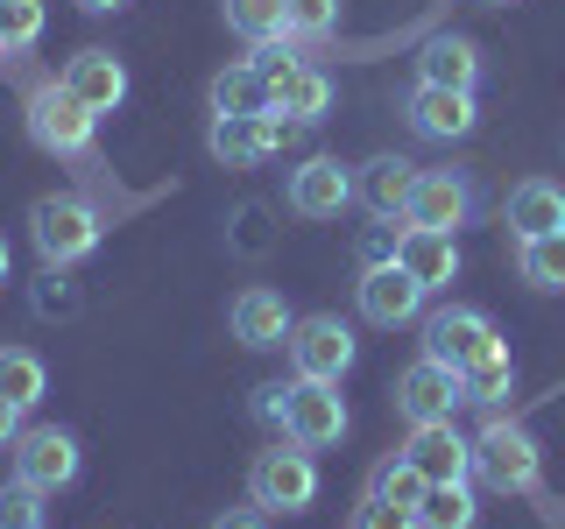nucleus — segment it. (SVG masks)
<instances>
[{
    "label": "nucleus",
    "mask_w": 565,
    "mask_h": 529,
    "mask_svg": "<svg viewBox=\"0 0 565 529\" xmlns=\"http://www.w3.org/2000/svg\"><path fill=\"white\" fill-rule=\"evenodd\" d=\"M29 240H35V255H43L50 269L85 261V255L99 247V212H93V198H78V191L35 198V205H29Z\"/></svg>",
    "instance_id": "1"
},
{
    "label": "nucleus",
    "mask_w": 565,
    "mask_h": 529,
    "mask_svg": "<svg viewBox=\"0 0 565 529\" xmlns=\"http://www.w3.org/2000/svg\"><path fill=\"white\" fill-rule=\"evenodd\" d=\"M247 501H255L262 516H305L318 501V458L305 445L255 452V466H247Z\"/></svg>",
    "instance_id": "2"
},
{
    "label": "nucleus",
    "mask_w": 565,
    "mask_h": 529,
    "mask_svg": "<svg viewBox=\"0 0 565 529\" xmlns=\"http://www.w3.org/2000/svg\"><path fill=\"white\" fill-rule=\"evenodd\" d=\"M537 473H544V452H537V438H530L523 423L494 417L488 431L473 438V481H488L494 494H530Z\"/></svg>",
    "instance_id": "3"
},
{
    "label": "nucleus",
    "mask_w": 565,
    "mask_h": 529,
    "mask_svg": "<svg viewBox=\"0 0 565 529\" xmlns=\"http://www.w3.org/2000/svg\"><path fill=\"white\" fill-rule=\"evenodd\" d=\"M93 128H99V114L85 99H71L64 78H50V85H35V93H29V141H35V149L85 155V149H93Z\"/></svg>",
    "instance_id": "4"
},
{
    "label": "nucleus",
    "mask_w": 565,
    "mask_h": 529,
    "mask_svg": "<svg viewBox=\"0 0 565 529\" xmlns=\"http://www.w3.org/2000/svg\"><path fill=\"white\" fill-rule=\"evenodd\" d=\"M459 402H467V381H459V367L431 360V353H417V360L396 375V410L411 417V423H452Z\"/></svg>",
    "instance_id": "5"
},
{
    "label": "nucleus",
    "mask_w": 565,
    "mask_h": 529,
    "mask_svg": "<svg viewBox=\"0 0 565 529\" xmlns=\"http://www.w3.org/2000/svg\"><path fill=\"white\" fill-rule=\"evenodd\" d=\"M282 438L305 452H326L347 438V402L340 381H290V410H282Z\"/></svg>",
    "instance_id": "6"
},
{
    "label": "nucleus",
    "mask_w": 565,
    "mask_h": 529,
    "mask_svg": "<svg viewBox=\"0 0 565 529\" xmlns=\"http://www.w3.org/2000/svg\"><path fill=\"white\" fill-rule=\"evenodd\" d=\"M481 212V191H473L467 170H417L411 191V226H431V234H459Z\"/></svg>",
    "instance_id": "7"
},
{
    "label": "nucleus",
    "mask_w": 565,
    "mask_h": 529,
    "mask_svg": "<svg viewBox=\"0 0 565 529\" xmlns=\"http://www.w3.org/2000/svg\"><path fill=\"white\" fill-rule=\"evenodd\" d=\"M290 367H297V381H340L353 367V332L332 311L297 317L290 325Z\"/></svg>",
    "instance_id": "8"
},
{
    "label": "nucleus",
    "mask_w": 565,
    "mask_h": 529,
    "mask_svg": "<svg viewBox=\"0 0 565 529\" xmlns=\"http://www.w3.org/2000/svg\"><path fill=\"white\" fill-rule=\"evenodd\" d=\"M14 481H29V487H43V494H57L78 481V438L71 431H22L14 438Z\"/></svg>",
    "instance_id": "9"
},
{
    "label": "nucleus",
    "mask_w": 565,
    "mask_h": 529,
    "mask_svg": "<svg viewBox=\"0 0 565 529\" xmlns=\"http://www.w3.org/2000/svg\"><path fill=\"white\" fill-rule=\"evenodd\" d=\"M282 134H290V120L282 114H212V155H220L226 170H247L262 163L269 149H282Z\"/></svg>",
    "instance_id": "10"
},
{
    "label": "nucleus",
    "mask_w": 565,
    "mask_h": 529,
    "mask_svg": "<svg viewBox=\"0 0 565 529\" xmlns=\"http://www.w3.org/2000/svg\"><path fill=\"white\" fill-rule=\"evenodd\" d=\"M424 296H431V290H424L403 261H375V269L361 276V317H367V325H388V332L411 325V317L424 311Z\"/></svg>",
    "instance_id": "11"
},
{
    "label": "nucleus",
    "mask_w": 565,
    "mask_h": 529,
    "mask_svg": "<svg viewBox=\"0 0 565 529\" xmlns=\"http://www.w3.org/2000/svg\"><path fill=\"white\" fill-rule=\"evenodd\" d=\"M411 191H417V163H403V155H375V163L353 170V205L382 226L411 219Z\"/></svg>",
    "instance_id": "12"
},
{
    "label": "nucleus",
    "mask_w": 565,
    "mask_h": 529,
    "mask_svg": "<svg viewBox=\"0 0 565 529\" xmlns=\"http://www.w3.org/2000/svg\"><path fill=\"white\" fill-rule=\"evenodd\" d=\"M347 205H353V170L340 155H311V163L290 176V212L297 219H340Z\"/></svg>",
    "instance_id": "13"
},
{
    "label": "nucleus",
    "mask_w": 565,
    "mask_h": 529,
    "mask_svg": "<svg viewBox=\"0 0 565 529\" xmlns=\"http://www.w3.org/2000/svg\"><path fill=\"white\" fill-rule=\"evenodd\" d=\"M488 346H494V325H488L481 311H467V304L438 311L431 325H424V353H431V360H446V367H459V375H467Z\"/></svg>",
    "instance_id": "14"
},
{
    "label": "nucleus",
    "mask_w": 565,
    "mask_h": 529,
    "mask_svg": "<svg viewBox=\"0 0 565 529\" xmlns=\"http://www.w3.org/2000/svg\"><path fill=\"white\" fill-rule=\"evenodd\" d=\"M403 458L424 473V481H467L473 473V438H459L452 423H411V445H403Z\"/></svg>",
    "instance_id": "15"
},
{
    "label": "nucleus",
    "mask_w": 565,
    "mask_h": 529,
    "mask_svg": "<svg viewBox=\"0 0 565 529\" xmlns=\"http://www.w3.org/2000/svg\"><path fill=\"white\" fill-rule=\"evenodd\" d=\"M411 128L424 141H459L481 128V106H473V93H452V85H417L411 93Z\"/></svg>",
    "instance_id": "16"
},
{
    "label": "nucleus",
    "mask_w": 565,
    "mask_h": 529,
    "mask_svg": "<svg viewBox=\"0 0 565 529\" xmlns=\"http://www.w3.org/2000/svg\"><path fill=\"white\" fill-rule=\"evenodd\" d=\"M226 317H234V339H241L247 353L290 346V325H297V317H290V304H282L276 290H241V296H234V311H226Z\"/></svg>",
    "instance_id": "17"
},
{
    "label": "nucleus",
    "mask_w": 565,
    "mask_h": 529,
    "mask_svg": "<svg viewBox=\"0 0 565 529\" xmlns=\"http://www.w3.org/2000/svg\"><path fill=\"white\" fill-rule=\"evenodd\" d=\"M64 85H71V99H85L93 114H114V106L128 99V64H120L114 50H78V57L64 64Z\"/></svg>",
    "instance_id": "18"
},
{
    "label": "nucleus",
    "mask_w": 565,
    "mask_h": 529,
    "mask_svg": "<svg viewBox=\"0 0 565 529\" xmlns=\"http://www.w3.org/2000/svg\"><path fill=\"white\" fill-rule=\"evenodd\" d=\"M417 85L473 93V85H481V43H473V35H431V43L417 50Z\"/></svg>",
    "instance_id": "19"
},
{
    "label": "nucleus",
    "mask_w": 565,
    "mask_h": 529,
    "mask_svg": "<svg viewBox=\"0 0 565 529\" xmlns=\"http://www.w3.org/2000/svg\"><path fill=\"white\" fill-rule=\"evenodd\" d=\"M396 261L424 282V290H446V282L459 276L452 234H431V226H411V219H403V234H396Z\"/></svg>",
    "instance_id": "20"
},
{
    "label": "nucleus",
    "mask_w": 565,
    "mask_h": 529,
    "mask_svg": "<svg viewBox=\"0 0 565 529\" xmlns=\"http://www.w3.org/2000/svg\"><path fill=\"white\" fill-rule=\"evenodd\" d=\"M558 226H565V191L552 176H523V184L509 191V234L537 240V234H558Z\"/></svg>",
    "instance_id": "21"
},
{
    "label": "nucleus",
    "mask_w": 565,
    "mask_h": 529,
    "mask_svg": "<svg viewBox=\"0 0 565 529\" xmlns=\"http://www.w3.org/2000/svg\"><path fill=\"white\" fill-rule=\"evenodd\" d=\"M326 106H332V78H326V71H311V64H297L290 78L269 93V114H282L290 128H311V120H326Z\"/></svg>",
    "instance_id": "22"
},
{
    "label": "nucleus",
    "mask_w": 565,
    "mask_h": 529,
    "mask_svg": "<svg viewBox=\"0 0 565 529\" xmlns=\"http://www.w3.org/2000/svg\"><path fill=\"white\" fill-rule=\"evenodd\" d=\"M212 114H269V78L255 64H226L212 78Z\"/></svg>",
    "instance_id": "23"
},
{
    "label": "nucleus",
    "mask_w": 565,
    "mask_h": 529,
    "mask_svg": "<svg viewBox=\"0 0 565 529\" xmlns=\"http://www.w3.org/2000/svg\"><path fill=\"white\" fill-rule=\"evenodd\" d=\"M43 388H50V375H43V360H35L29 346H0V396L14 402V410H35L43 402Z\"/></svg>",
    "instance_id": "24"
},
{
    "label": "nucleus",
    "mask_w": 565,
    "mask_h": 529,
    "mask_svg": "<svg viewBox=\"0 0 565 529\" xmlns=\"http://www.w3.org/2000/svg\"><path fill=\"white\" fill-rule=\"evenodd\" d=\"M459 381H467V402H481V410H494V402H502L509 388H516V360H509V346L494 339V346H488V353H481V360H473Z\"/></svg>",
    "instance_id": "25"
},
{
    "label": "nucleus",
    "mask_w": 565,
    "mask_h": 529,
    "mask_svg": "<svg viewBox=\"0 0 565 529\" xmlns=\"http://www.w3.org/2000/svg\"><path fill=\"white\" fill-rule=\"evenodd\" d=\"M226 29L247 43H276L290 35V0H226Z\"/></svg>",
    "instance_id": "26"
},
{
    "label": "nucleus",
    "mask_w": 565,
    "mask_h": 529,
    "mask_svg": "<svg viewBox=\"0 0 565 529\" xmlns=\"http://www.w3.org/2000/svg\"><path fill=\"white\" fill-rule=\"evenodd\" d=\"M473 487L467 481H438L431 494H424V508H417V529H473Z\"/></svg>",
    "instance_id": "27"
},
{
    "label": "nucleus",
    "mask_w": 565,
    "mask_h": 529,
    "mask_svg": "<svg viewBox=\"0 0 565 529\" xmlns=\"http://www.w3.org/2000/svg\"><path fill=\"white\" fill-rule=\"evenodd\" d=\"M367 494H375V501H396V508H411V516H417V508H424V494H431V481H424L411 458L396 452V458H382V466H375Z\"/></svg>",
    "instance_id": "28"
},
{
    "label": "nucleus",
    "mask_w": 565,
    "mask_h": 529,
    "mask_svg": "<svg viewBox=\"0 0 565 529\" xmlns=\"http://www.w3.org/2000/svg\"><path fill=\"white\" fill-rule=\"evenodd\" d=\"M516 269H523V282H530V290H565V226H558V234H537V240H523Z\"/></svg>",
    "instance_id": "29"
},
{
    "label": "nucleus",
    "mask_w": 565,
    "mask_h": 529,
    "mask_svg": "<svg viewBox=\"0 0 565 529\" xmlns=\"http://www.w3.org/2000/svg\"><path fill=\"white\" fill-rule=\"evenodd\" d=\"M0 529H43V487H29V481L0 487Z\"/></svg>",
    "instance_id": "30"
},
{
    "label": "nucleus",
    "mask_w": 565,
    "mask_h": 529,
    "mask_svg": "<svg viewBox=\"0 0 565 529\" xmlns=\"http://www.w3.org/2000/svg\"><path fill=\"white\" fill-rule=\"evenodd\" d=\"M35 35H43V0H0V43L29 50Z\"/></svg>",
    "instance_id": "31"
},
{
    "label": "nucleus",
    "mask_w": 565,
    "mask_h": 529,
    "mask_svg": "<svg viewBox=\"0 0 565 529\" xmlns=\"http://www.w3.org/2000/svg\"><path fill=\"white\" fill-rule=\"evenodd\" d=\"M340 29V0H290V35L297 43H326Z\"/></svg>",
    "instance_id": "32"
},
{
    "label": "nucleus",
    "mask_w": 565,
    "mask_h": 529,
    "mask_svg": "<svg viewBox=\"0 0 565 529\" xmlns=\"http://www.w3.org/2000/svg\"><path fill=\"white\" fill-rule=\"evenodd\" d=\"M247 64H255L262 78H269V93H276V85L297 71V57H290V35H276V43H255V57H247Z\"/></svg>",
    "instance_id": "33"
},
{
    "label": "nucleus",
    "mask_w": 565,
    "mask_h": 529,
    "mask_svg": "<svg viewBox=\"0 0 565 529\" xmlns=\"http://www.w3.org/2000/svg\"><path fill=\"white\" fill-rule=\"evenodd\" d=\"M353 529H417V516H411V508H396V501H375V494H367V501L353 508Z\"/></svg>",
    "instance_id": "34"
},
{
    "label": "nucleus",
    "mask_w": 565,
    "mask_h": 529,
    "mask_svg": "<svg viewBox=\"0 0 565 529\" xmlns=\"http://www.w3.org/2000/svg\"><path fill=\"white\" fill-rule=\"evenodd\" d=\"M282 410H290V381L255 388V417H262V423H276V431H282Z\"/></svg>",
    "instance_id": "35"
},
{
    "label": "nucleus",
    "mask_w": 565,
    "mask_h": 529,
    "mask_svg": "<svg viewBox=\"0 0 565 529\" xmlns=\"http://www.w3.org/2000/svg\"><path fill=\"white\" fill-rule=\"evenodd\" d=\"M212 529H269V522H262V508H255V501H247V508H226V516L212 522Z\"/></svg>",
    "instance_id": "36"
},
{
    "label": "nucleus",
    "mask_w": 565,
    "mask_h": 529,
    "mask_svg": "<svg viewBox=\"0 0 565 529\" xmlns=\"http://www.w3.org/2000/svg\"><path fill=\"white\" fill-rule=\"evenodd\" d=\"M14 438H22V410H14V402H8V396H0V452H8V445H14Z\"/></svg>",
    "instance_id": "37"
},
{
    "label": "nucleus",
    "mask_w": 565,
    "mask_h": 529,
    "mask_svg": "<svg viewBox=\"0 0 565 529\" xmlns=\"http://www.w3.org/2000/svg\"><path fill=\"white\" fill-rule=\"evenodd\" d=\"M78 8H93V14H106V8H120V0H78Z\"/></svg>",
    "instance_id": "38"
},
{
    "label": "nucleus",
    "mask_w": 565,
    "mask_h": 529,
    "mask_svg": "<svg viewBox=\"0 0 565 529\" xmlns=\"http://www.w3.org/2000/svg\"><path fill=\"white\" fill-rule=\"evenodd\" d=\"M0 282H8V240H0Z\"/></svg>",
    "instance_id": "39"
},
{
    "label": "nucleus",
    "mask_w": 565,
    "mask_h": 529,
    "mask_svg": "<svg viewBox=\"0 0 565 529\" xmlns=\"http://www.w3.org/2000/svg\"><path fill=\"white\" fill-rule=\"evenodd\" d=\"M488 8H509V0H488Z\"/></svg>",
    "instance_id": "40"
},
{
    "label": "nucleus",
    "mask_w": 565,
    "mask_h": 529,
    "mask_svg": "<svg viewBox=\"0 0 565 529\" xmlns=\"http://www.w3.org/2000/svg\"><path fill=\"white\" fill-rule=\"evenodd\" d=\"M0 57H8V43H0Z\"/></svg>",
    "instance_id": "41"
}]
</instances>
